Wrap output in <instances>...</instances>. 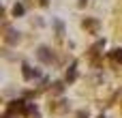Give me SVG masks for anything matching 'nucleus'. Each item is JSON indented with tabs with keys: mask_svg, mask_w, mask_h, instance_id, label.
<instances>
[{
	"mask_svg": "<svg viewBox=\"0 0 122 118\" xmlns=\"http://www.w3.org/2000/svg\"><path fill=\"white\" fill-rule=\"evenodd\" d=\"M62 88H64V86H62V82H56V84H54V92H58V95H60V92H62Z\"/></svg>",
	"mask_w": 122,
	"mask_h": 118,
	"instance_id": "9",
	"label": "nucleus"
},
{
	"mask_svg": "<svg viewBox=\"0 0 122 118\" xmlns=\"http://www.w3.org/2000/svg\"><path fill=\"white\" fill-rule=\"evenodd\" d=\"M84 4H86V0H79V6H84Z\"/></svg>",
	"mask_w": 122,
	"mask_h": 118,
	"instance_id": "10",
	"label": "nucleus"
},
{
	"mask_svg": "<svg viewBox=\"0 0 122 118\" xmlns=\"http://www.w3.org/2000/svg\"><path fill=\"white\" fill-rule=\"evenodd\" d=\"M26 105H28V103H26L24 99H15V101H11V103H9V107H6V110H9L11 114H15V112H21V114H24V112H26Z\"/></svg>",
	"mask_w": 122,
	"mask_h": 118,
	"instance_id": "1",
	"label": "nucleus"
},
{
	"mask_svg": "<svg viewBox=\"0 0 122 118\" xmlns=\"http://www.w3.org/2000/svg\"><path fill=\"white\" fill-rule=\"evenodd\" d=\"M36 56H39V60H41V62H45V64H49V62L54 60V54H51V52H49L47 47H39Z\"/></svg>",
	"mask_w": 122,
	"mask_h": 118,
	"instance_id": "2",
	"label": "nucleus"
},
{
	"mask_svg": "<svg viewBox=\"0 0 122 118\" xmlns=\"http://www.w3.org/2000/svg\"><path fill=\"white\" fill-rule=\"evenodd\" d=\"M99 118H103V116H99Z\"/></svg>",
	"mask_w": 122,
	"mask_h": 118,
	"instance_id": "12",
	"label": "nucleus"
},
{
	"mask_svg": "<svg viewBox=\"0 0 122 118\" xmlns=\"http://www.w3.org/2000/svg\"><path fill=\"white\" fill-rule=\"evenodd\" d=\"M75 77H77V62H73V64L69 67V71H66V82H75Z\"/></svg>",
	"mask_w": 122,
	"mask_h": 118,
	"instance_id": "5",
	"label": "nucleus"
},
{
	"mask_svg": "<svg viewBox=\"0 0 122 118\" xmlns=\"http://www.w3.org/2000/svg\"><path fill=\"white\" fill-rule=\"evenodd\" d=\"M54 26H56V30H58V34H64V26H62V21H58V19H54Z\"/></svg>",
	"mask_w": 122,
	"mask_h": 118,
	"instance_id": "8",
	"label": "nucleus"
},
{
	"mask_svg": "<svg viewBox=\"0 0 122 118\" xmlns=\"http://www.w3.org/2000/svg\"><path fill=\"white\" fill-rule=\"evenodd\" d=\"M13 15H15V17H17V15H24V4L17 2V4L13 6Z\"/></svg>",
	"mask_w": 122,
	"mask_h": 118,
	"instance_id": "7",
	"label": "nucleus"
},
{
	"mask_svg": "<svg viewBox=\"0 0 122 118\" xmlns=\"http://www.w3.org/2000/svg\"><path fill=\"white\" fill-rule=\"evenodd\" d=\"M39 2H41V4H43V6H45V4H47V0H39Z\"/></svg>",
	"mask_w": 122,
	"mask_h": 118,
	"instance_id": "11",
	"label": "nucleus"
},
{
	"mask_svg": "<svg viewBox=\"0 0 122 118\" xmlns=\"http://www.w3.org/2000/svg\"><path fill=\"white\" fill-rule=\"evenodd\" d=\"M4 41H6L9 45H15V43L19 41V32H15L13 28H6V34H4Z\"/></svg>",
	"mask_w": 122,
	"mask_h": 118,
	"instance_id": "3",
	"label": "nucleus"
},
{
	"mask_svg": "<svg viewBox=\"0 0 122 118\" xmlns=\"http://www.w3.org/2000/svg\"><path fill=\"white\" fill-rule=\"evenodd\" d=\"M109 56H112V58H114L116 62H122V49H120V47H118V49H114V52H112Z\"/></svg>",
	"mask_w": 122,
	"mask_h": 118,
	"instance_id": "6",
	"label": "nucleus"
},
{
	"mask_svg": "<svg viewBox=\"0 0 122 118\" xmlns=\"http://www.w3.org/2000/svg\"><path fill=\"white\" fill-rule=\"evenodd\" d=\"M81 26H84L86 30H90L92 34H97V32H99V21H97V19H84V21H81Z\"/></svg>",
	"mask_w": 122,
	"mask_h": 118,
	"instance_id": "4",
	"label": "nucleus"
}]
</instances>
